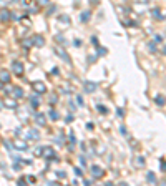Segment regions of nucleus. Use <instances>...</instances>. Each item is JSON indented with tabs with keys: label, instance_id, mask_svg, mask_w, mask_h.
<instances>
[{
	"label": "nucleus",
	"instance_id": "nucleus-1",
	"mask_svg": "<svg viewBox=\"0 0 166 186\" xmlns=\"http://www.w3.org/2000/svg\"><path fill=\"white\" fill-rule=\"evenodd\" d=\"M32 88H33V92L37 93V95H43V93H47V85L43 83V81H33Z\"/></svg>",
	"mask_w": 166,
	"mask_h": 186
},
{
	"label": "nucleus",
	"instance_id": "nucleus-2",
	"mask_svg": "<svg viewBox=\"0 0 166 186\" xmlns=\"http://www.w3.org/2000/svg\"><path fill=\"white\" fill-rule=\"evenodd\" d=\"M91 176H93V179L103 178L105 176V169L101 168V166H98V165H93V166H91Z\"/></svg>",
	"mask_w": 166,
	"mask_h": 186
},
{
	"label": "nucleus",
	"instance_id": "nucleus-3",
	"mask_svg": "<svg viewBox=\"0 0 166 186\" xmlns=\"http://www.w3.org/2000/svg\"><path fill=\"white\" fill-rule=\"evenodd\" d=\"M40 156L47 158V160H53L55 158V151L53 148H50V146H45V148H42V155Z\"/></svg>",
	"mask_w": 166,
	"mask_h": 186
},
{
	"label": "nucleus",
	"instance_id": "nucleus-4",
	"mask_svg": "<svg viewBox=\"0 0 166 186\" xmlns=\"http://www.w3.org/2000/svg\"><path fill=\"white\" fill-rule=\"evenodd\" d=\"M12 72L15 73V75H22V73H23V63H22V62H13Z\"/></svg>",
	"mask_w": 166,
	"mask_h": 186
},
{
	"label": "nucleus",
	"instance_id": "nucleus-5",
	"mask_svg": "<svg viewBox=\"0 0 166 186\" xmlns=\"http://www.w3.org/2000/svg\"><path fill=\"white\" fill-rule=\"evenodd\" d=\"M96 90H98V85L95 81H85V92L87 93H93Z\"/></svg>",
	"mask_w": 166,
	"mask_h": 186
},
{
	"label": "nucleus",
	"instance_id": "nucleus-6",
	"mask_svg": "<svg viewBox=\"0 0 166 186\" xmlns=\"http://www.w3.org/2000/svg\"><path fill=\"white\" fill-rule=\"evenodd\" d=\"M10 78H12V75H10L8 70H0V81H2V83H8Z\"/></svg>",
	"mask_w": 166,
	"mask_h": 186
},
{
	"label": "nucleus",
	"instance_id": "nucleus-7",
	"mask_svg": "<svg viewBox=\"0 0 166 186\" xmlns=\"http://www.w3.org/2000/svg\"><path fill=\"white\" fill-rule=\"evenodd\" d=\"M32 42H33V45H35V46H38V48H40V46L45 45V38L42 37V35H35V37L32 38Z\"/></svg>",
	"mask_w": 166,
	"mask_h": 186
},
{
	"label": "nucleus",
	"instance_id": "nucleus-8",
	"mask_svg": "<svg viewBox=\"0 0 166 186\" xmlns=\"http://www.w3.org/2000/svg\"><path fill=\"white\" fill-rule=\"evenodd\" d=\"M25 138L27 140H38L40 138V133H38L37 130H28L25 133Z\"/></svg>",
	"mask_w": 166,
	"mask_h": 186
},
{
	"label": "nucleus",
	"instance_id": "nucleus-9",
	"mask_svg": "<svg viewBox=\"0 0 166 186\" xmlns=\"http://www.w3.org/2000/svg\"><path fill=\"white\" fill-rule=\"evenodd\" d=\"M12 18V12H8V10H0V20L2 22H8Z\"/></svg>",
	"mask_w": 166,
	"mask_h": 186
},
{
	"label": "nucleus",
	"instance_id": "nucleus-10",
	"mask_svg": "<svg viewBox=\"0 0 166 186\" xmlns=\"http://www.w3.org/2000/svg\"><path fill=\"white\" fill-rule=\"evenodd\" d=\"M10 92H12V97H15V98H22V97H23V90H22L20 86H13Z\"/></svg>",
	"mask_w": 166,
	"mask_h": 186
},
{
	"label": "nucleus",
	"instance_id": "nucleus-11",
	"mask_svg": "<svg viewBox=\"0 0 166 186\" xmlns=\"http://www.w3.org/2000/svg\"><path fill=\"white\" fill-rule=\"evenodd\" d=\"M4 103H5L7 108H12V110H15V108H17V102L13 100V98H5Z\"/></svg>",
	"mask_w": 166,
	"mask_h": 186
},
{
	"label": "nucleus",
	"instance_id": "nucleus-12",
	"mask_svg": "<svg viewBox=\"0 0 166 186\" xmlns=\"http://www.w3.org/2000/svg\"><path fill=\"white\" fill-rule=\"evenodd\" d=\"M154 103L159 105V106H165L166 105V97L165 95H156V97H154Z\"/></svg>",
	"mask_w": 166,
	"mask_h": 186
},
{
	"label": "nucleus",
	"instance_id": "nucleus-13",
	"mask_svg": "<svg viewBox=\"0 0 166 186\" xmlns=\"http://www.w3.org/2000/svg\"><path fill=\"white\" fill-rule=\"evenodd\" d=\"M13 146H15L17 150H22V151H23V150H28V145L23 143V141H20V140H17L15 143H13Z\"/></svg>",
	"mask_w": 166,
	"mask_h": 186
},
{
	"label": "nucleus",
	"instance_id": "nucleus-14",
	"mask_svg": "<svg viewBox=\"0 0 166 186\" xmlns=\"http://www.w3.org/2000/svg\"><path fill=\"white\" fill-rule=\"evenodd\" d=\"M35 121H37V125L43 126V125H45V116H43L42 113H37V115H35Z\"/></svg>",
	"mask_w": 166,
	"mask_h": 186
},
{
	"label": "nucleus",
	"instance_id": "nucleus-15",
	"mask_svg": "<svg viewBox=\"0 0 166 186\" xmlns=\"http://www.w3.org/2000/svg\"><path fill=\"white\" fill-rule=\"evenodd\" d=\"M55 52H57V55H58V57H62L63 60H66V62L70 63V58H68V55H66V53H65V52L62 50V48H60V46H58V48H57V50H55Z\"/></svg>",
	"mask_w": 166,
	"mask_h": 186
},
{
	"label": "nucleus",
	"instance_id": "nucleus-16",
	"mask_svg": "<svg viewBox=\"0 0 166 186\" xmlns=\"http://www.w3.org/2000/svg\"><path fill=\"white\" fill-rule=\"evenodd\" d=\"M48 116H50V120H53V121H55V120H58V113L55 110H50L48 111Z\"/></svg>",
	"mask_w": 166,
	"mask_h": 186
},
{
	"label": "nucleus",
	"instance_id": "nucleus-17",
	"mask_svg": "<svg viewBox=\"0 0 166 186\" xmlns=\"http://www.w3.org/2000/svg\"><path fill=\"white\" fill-rule=\"evenodd\" d=\"M60 22H63V23H66V25H70V17L68 15H60Z\"/></svg>",
	"mask_w": 166,
	"mask_h": 186
},
{
	"label": "nucleus",
	"instance_id": "nucleus-18",
	"mask_svg": "<svg viewBox=\"0 0 166 186\" xmlns=\"http://www.w3.org/2000/svg\"><path fill=\"white\" fill-rule=\"evenodd\" d=\"M28 12H30V13H37V12H38V7H35V5L30 4V5H28Z\"/></svg>",
	"mask_w": 166,
	"mask_h": 186
},
{
	"label": "nucleus",
	"instance_id": "nucleus-19",
	"mask_svg": "<svg viewBox=\"0 0 166 186\" xmlns=\"http://www.w3.org/2000/svg\"><path fill=\"white\" fill-rule=\"evenodd\" d=\"M80 18H82V22H87L88 18H90V12H83V13H82V17H80Z\"/></svg>",
	"mask_w": 166,
	"mask_h": 186
},
{
	"label": "nucleus",
	"instance_id": "nucleus-20",
	"mask_svg": "<svg viewBox=\"0 0 166 186\" xmlns=\"http://www.w3.org/2000/svg\"><path fill=\"white\" fill-rule=\"evenodd\" d=\"M98 55H100V57L106 55V48H103V46H98Z\"/></svg>",
	"mask_w": 166,
	"mask_h": 186
},
{
	"label": "nucleus",
	"instance_id": "nucleus-21",
	"mask_svg": "<svg viewBox=\"0 0 166 186\" xmlns=\"http://www.w3.org/2000/svg\"><path fill=\"white\" fill-rule=\"evenodd\" d=\"M153 17H154V18H163V15L159 13V10H158V9H154V10H153Z\"/></svg>",
	"mask_w": 166,
	"mask_h": 186
},
{
	"label": "nucleus",
	"instance_id": "nucleus-22",
	"mask_svg": "<svg viewBox=\"0 0 166 186\" xmlns=\"http://www.w3.org/2000/svg\"><path fill=\"white\" fill-rule=\"evenodd\" d=\"M38 105H40V103H38V100L33 97V98H32V106H33V108H38Z\"/></svg>",
	"mask_w": 166,
	"mask_h": 186
},
{
	"label": "nucleus",
	"instance_id": "nucleus-23",
	"mask_svg": "<svg viewBox=\"0 0 166 186\" xmlns=\"http://www.w3.org/2000/svg\"><path fill=\"white\" fill-rule=\"evenodd\" d=\"M148 181H149V183H154V181H156V178H154L153 173H148Z\"/></svg>",
	"mask_w": 166,
	"mask_h": 186
},
{
	"label": "nucleus",
	"instance_id": "nucleus-24",
	"mask_svg": "<svg viewBox=\"0 0 166 186\" xmlns=\"http://www.w3.org/2000/svg\"><path fill=\"white\" fill-rule=\"evenodd\" d=\"M32 45H33L32 38H30V40H23V46H27V48H28V46H32Z\"/></svg>",
	"mask_w": 166,
	"mask_h": 186
},
{
	"label": "nucleus",
	"instance_id": "nucleus-25",
	"mask_svg": "<svg viewBox=\"0 0 166 186\" xmlns=\"http://www.w3.org/2000/svg\"><path fill=\"white\" fill-rule=\"evenodd\" d=\"M22 23H23L25 27H30V25H32V22H30L28 18H22Z\"/></svg>",
	"mask_w": 166,
	"mask_h": 186
},
{
	"label": "nucleus",
	"instance_id": "nucleus-26",
	"mask_svg": "<svg viewBox=\"0 0 166 186\" xmlns=\"http://www.w3.org/2000/svg\"><path fill=\"white\" fill-rule=\"evenodd\" d=\"M154 42L161 43V42H163V37H161V35H154Z\"/></svg>",
	"mask_w": 166,
	"mask_h": 186
},
{
	"label": "nucleus",
	"instance_id": "nucleus-27",
	"mask_svg": "<svg viewBox=\"0 0 166 186\" xmlns=\"http://www.w3.org/2000/svg\"><path fill=\"white\" fill-rule=\"evenodd\" d=\"M30 4H32V0H22V5H23V7H28Z\"/></svg>",
	"mask_w": 166,
	"mask_h": 186
},
{
	"label": "nucleus",
	"instance_id": "nucleus-28",
	"mask_svg": "<svg viewBox=\"0 0 166 186\" xmlns=\"http://www.w3.org/2000/svg\"><path fill=\"white\" fill-rule=\"evenodd\" d=\"M159 163H161V169H163V171H166V161L165 160H159Z\"/></svg>",
	"mask_w": 166,
	"mask_h": 186
},
{
	"label": "nucleus",
	"instance_id": "nucleus-29",
	"mask_svg": "<svg viewBox=\"0 0 166 186\" xmlns=\"http://www.w3.org/2000/svg\"><path fill=\"white\" fill-rule=\"evenodd\" d=\"M65 121L66 123H71V121H73V115H68V116L65 118Z\"/></svg>",
	"mask_w": 166,
	"mask_h": 186
},
{
	"label": "nucleus",
	"instance_id": "nucleus-30",
	"mask_svg": "<svg viewBox=\"0 0 166 186\" xmlns=\"http://www.w3.org/2000/svg\"><path fill=\"white\" fill-rule=\"evenodd\" d=\"M57 42H58V43H65V40H63L62 35H57Z\"/></svg>",
	"mask_w": 166,
	"mask_h": 186
},
{
	"label": "nucleus",
	"instance_id": "nucleus-31",
	"mask_svg": "<svg viewBox=\"0 0 166 186\" xmlns=\"http://www.w3.org/2000/svg\"><path fill=\"white\" fill-rule=\"evenodd\" d=\"M90 42L93 43L95 46H98V40H96V37H91V40H90Z\"/></svg>",
	"mask_w": 166,
	"mask_h": 186
},
{
	"label": "nucleus",
	"instance_id": "nucleus-32",
	"mask_svg": "<svg viewBox=\"0 0 166 186\" xmlns=\"http://www.w3.org/2000/svg\"><path fill=\"white\" fill-rule=\"evenodd\" d=\"M136 165H138V166H143V158H141V156H138V160H136Z\"/></svg>",
	"mask_w": 166,
	"mask_h": 186
},
{
	"label": "nucleus",
	"instance_id": "nucleus-33",
	"mask_svg": "<svg viewBox=\"0 0 166 186\" xmlns=\"http://www.w3.org/2000/svg\"><path fill=\"white\" fill-rule=\"evenodd\" d=\"M76 102H78V105H80V106H83V98L80 97V95L76 97Z\"/></svg>",
	"mask_w": 166,
	"mask_h": 186
},
{
	"label": "nucleus",
	"instance_id": "nucleus-34",
	"mask_svg": "<svg viewBox=\"0 0 166 186\" xmlns=\"http://www.w3.org/2000/svg\"><path fill=\"white\" fill-rule=\"evenodd\" d=\"M57 100H58V97H57V95H52V97H50V102H52V103H55Z\"/></svg>",
	"mask_w": 166,
	"mask_h": 186
},
{
	"label": "nucleus",
	"instance_id": "nucleus-35",
	"mask_svg": "<svg viewBox=\"0 0 166 186\" xmlns=\"http://www.w3.org/2000/svg\"><path fill=\"white\" fill-rule=\"evenodd\" d=\"M25 183H27V179H25V178H20V179H18V185H20V186H23Z\"/></svg>",
	"mask_w": 166,
	"mask_h": 186
},
{
	"label": "nucleus",
	"instance_id": "nucleus-36",
	"mask_svg": "<svg viewBox=\"0 0 166 186\" xmlns=\"http://www.w3.org/2000/svg\"><path fill=\"white\" fill-rule=\"evenodd\" d=\"M38 5H48V0H38Z\"/></svg>",
	"mask_w": 166,
	"mask_h": 186
},
{
	"label": "nucleus",
	"instance_id": "nucleus-37",
	"mask_svg": "<svg viewBox=\"0 0 166 186\" xmlns=\"http://www.w3.org/2000/svg\"><path fill=\"white\" fill-rule=\"evenodd\" d=\"M98 110H100V111H101V113H106V111H108V110H106V108H105V106H101V105H100V106H98Z\"/></svg>",
	"mask_w": 166,
	"mask_h": 186
},
{
	"label": "nucleus",
	"instance_id": "nucleus-38",
	"mask_svg": "<svg viewBox=\"0 0 166 186\" xmlns=\"http://www.w3.org/2000/svg\"><path fill=\"white\" fill-rule=\"evenodd\" d=\"M75 173L78 174V176H82V174H83V171H82L80 168H75Z\"/></svg>",
	"mask_w": 166,
	"mask_h": 186
},
{
	"label": "nucleus",
	"instance_id": "nucleus-39",
	"mask_svg": "<svg viewBox=\"0 0 166 186\" xmlns=\"http://www.w3.org/2000/svg\"><path fill=\"white\" fill-rule=\"evenodd\" d=\"M40 155H42V148H37L35 150V156H40Z\"/></svg>",
	"mask_w": 166,
	"mask_h": 186
},
{
	"label": "nucleus",
	"instance_id": "nucleus-40",
	"mask_svg": "<svg viewBox=\"0 0 166 186\" xmlns=\"http://www.w3.org/2000/svg\"><path fill=\"white\" fill-rule=\"evenodd\" d=\"M57 176L58 178H65V173H63V171H57Z\"/></svg>",
	"mask_w": 166,
	"mask_h": 186
},
{
	"label": "nucleus",
	"instance_id": "nucleus-41",
	"mask_svg": "<svg viewBox=\"0 0 166 186\" xmlns=\"http://www.w3.org/2000/svg\"><path fill=\"white\" fill-rule=\"evenodd\" d=\"M27 181H28V183H35V178H33V176H28V178H27Z\"/></svg>",
	"mask_w": 166,
	"mask_h": 186
},
{
	"label": "nucleus",
	"instance_id": "nucleus-42",
	"mask_svg": "<svg viewBox=\"0 0 166 186\" xmlns=\"http://www.w3.org/2000/svg\"><path fill=\"white\" fill-rule=\"evenodd\" d=\"M163 53H165V55H166V46H165V48H163Z\"/></svg>",
	"mask_w": 166,
	"mask_h": 186
},
{
	"label": "nucleus",
	"instance_id": "nucleus-43",
	"mask_svg": "<svg viewBox=\"0 0 166 186\" xmlns=\"http://www.w3.org/2000/svg\"><path fill=\"white\" fill-rule=\"evenodd\" d=\"M2 86H4V83H2V81H0V90H2Z\"/></svg>",
	"mask_w": 166,
	"mask_h": 186
},
{
	"label": "nucleus",
	"instance_id": "nucleus-44",
	"mask_svg": "<svg viewBox=\"0 0 166 186\" xmlns=\"http://www.w3.org/2000/svg\"><path fill=\"white\" fill-rule=\"evenodd\" d=\"M13 2H18V0H13Z\"/></svg>",
	"mask_w": 166,
	"mask_h": 186
}]
</instances>
